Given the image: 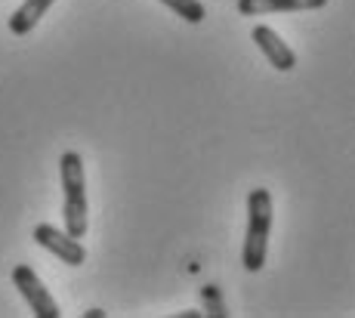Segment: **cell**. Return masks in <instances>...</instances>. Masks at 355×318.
I'll use <instances>...</instances> for the list:
<instances>
[{"instance_id": "cell-1", "label": "cell", "mask_w": 355, "mask_h": 318, "mask_svg": "<svg viewBox=\"0 0 355 318\" xmlns=\"http://www.w3.org/2000/svg\"><path fill=\"white\" fill-rule=\"evenodd\" d=\"M59 173H62V220L65 232L71 238H84L87 235V177H84V161L78 152H65L59 158Z\"/></svg>"}, {"instance_id": "cell-2", "label": "cell", "mask_w": 355, "mask_h": 318, "mask_svg": "<svg viewBox=\"0 0 355 318\" xmlns=\"http://www.w3.org/2000/svg\"><path fill=\"white\" fill-rule=\"evenodd\" d=\"M272 232V195L269 188H254L248 195V232H244L241 263L248 272H259L266 266V247Z\"/></svg>"}, {"instance_id": "cell-3", "label": "cell", "mask_w": 355, "mask_h": 318, "mask_svg": "<svg viewBox=\"0 0 355 318\" xmlns=\"http://www.w3.org/2000/svg\"><path fill=\"white\" fill-rule=\"evenodd\" d=\"M12 284L19 288V294L25 297V303H28L31 312L37 318H59L62 315L59 312L56 297L44 288V281L37 279V272H34L28 263H19V266L12 269Z\"/></svg>"}, {"instance_id": "cell-4", "label": "cell", "mask_w": 355, "mask_h": 318, "mask_svg": "<svg viewBox=\"0 0 355 318\" xmlns=\"http://www.w3.org/2000/svg\"><path fill=\"white\" fill-rule=\"evenodd\" d=\"M34 241L50 250L53 256H59L65 266H80V263L87 260V250L80 245V238H71L68 232L50 226V222H40V226L34 229Z\"/></svg>"}, {"instance_id": "cell-5", "label": "cell", "mask_w": 355, "mask_h": 318, "mask_svg": "<svg viewBox=\"0 0 355 318\" xmlns=\"http://www.w3.org/2000/svg\"><path fill=\"white\" fill-rule=\"evenodd\" d=\"M254 44L263 50V56L269 59L272 69L291 71L293 65H297V53H293L291 46L284 44L282 37H278V31L269 28V25H257V28H254Z\"/></svg>"}, {"instance_id": "cell-6", "label": "cell", "mask_w": 355, "mask_h": 318, "mask_svg": "<svg viewBox=\"0 0 355 318\" xmlns=\"http://www.w3.org/2000/svg\"><path fill=\"white\" fill-rule=\"evenodd\" d=\"M327 0H238L241 16H272V12H303L322 10Z\"/></svg>"}, {"instance_id": "cell-7", "label": "cell", "mask_w": 355, "mask_h": 318, "mask_svg": "<svg viewBox=\"0 0 355 318\" xmlns=\"http://www.w3.org/2000/svg\"><path fill=\"white\" fill-rule=\"evenodd\" d=\"M53 3H56V0H25V3L10 16V31H12L16 37L31 35L34 25H37L40 19L46 16V12H50Z\"/></svg>"}, {"instance_id": "cell-8", "label": "cell", "mask_w": 355, "mask_h": 318, "mask_svg": "<svg viewBox=\"0 0 355 318\" xmlns=\"http://www.w3.org/2000/svg\"><path fill=\"white\" fill-rule=\"evenodd\" d=\"M161 3L167 6V10H173L180 19H186L189 25H201L204 16H207L201 0H161Z\"/></svg>"}, {"instance_id": "cell-9", "label": "cell", "mask_w": 355, "mask_h": 318, "mask_svg": "<svg viewBox=\"0 0 355 318\" xmlns=\"http://www.w3.org/2000/svg\"><path fill=\"white\" fill-rule=\"evenodd\" d=\"M201 297H204V306H207V315H214V318L229 315L226 306H223V297H220V288H216V284H207V288L201 290Z\"/></svg>"}, {"instance_id": "cell-10", "label": "cell", "mask_w": 355, "mask_h": 318, "mask_svg": "<svg viewBox=\"0 0 355 318\" xmlns=\"http://www.w3.org/2000/svg\"><path fill=\"white\" fill-rule=\"evenodd\" d=\"M105 312H102V309H90V312H87V318H102Z\"/></svg>"}, {"instance_id": "cell-11", "label": "cell", "mask_w": 355, "mask_h": 318, "mask_svg": "<svg viewBox=\"0 0 355 318\" xmlns=\"http://www.w3.org/2000/svg\"><path fill=\"white\" fill-rule=\"evenodd\" d=\"M182 318H198V315H201V312H195V309H186V312H180Z\"/></svg>"}]
</instances>
